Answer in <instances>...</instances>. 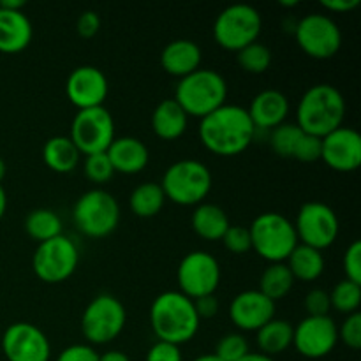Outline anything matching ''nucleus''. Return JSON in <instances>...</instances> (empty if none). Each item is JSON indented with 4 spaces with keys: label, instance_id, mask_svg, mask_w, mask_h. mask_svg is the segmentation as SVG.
<instances>
[{
    "label": "nucleus",
    "instance_id": "obj_1",
    "mask_svg": "<svg viewBox=\"0 0 361 361\" xmlns=\"http://www.w3.org/2000/svg\"><path fill=\"white\" fill-rule=\"evenodd\" d=\"M197 134L208 152L221 157H235L250 147L256 136V127L245 108L224 104L201 118Z\"/></svg>",
    "mask_w": 361,
    "mask_h": 361
},
{
    "label": "nucleus",
    "instance_id": "obj_2",
    "mask_svg": "<svg viewBox=\"0 0 361 361\" xmlns=\"http://www.w3.org/2000/svg\"><path fill=\"white\" fill-rule=\"evenodd\" d=\"M200 323L194 302L180 291L161 293L152 302L150 326L159 342L180 348L196 337Z\"/></svg>",
    "mask_w": 361,
    "mask_h": 361
},
{
    "label": "nucleus",
    "instance_id": "obj_3",
    "mask_svg": "<svg viewBox=\"0 0 361 361\" xmlns=\"http://www.w3.org/2000/svg\"><path fill=\"white\" fill-rule=\"evenodd\" d=\"M345 101L341 90L330 83L310 87L296 108V126L307 134L321 137L344 126Z\"/></svg>",
    "mask_w": 361,
    "mask_h": 361
},
{
    "label": "nucleus",
    "instance_id": "obj_4",
    "mask_svg": "<svg viewBox=\"0 0 361 361\" xmlns=\"http://www.w3.org/2000/svg\"><path fill=\"white\" fill-rule=\"evenodd\" d=\"M175 99L187 116L204 118L226 104L228 83L214 69H197L176 85Z\"/></svg>",
    "mask_w": 361,
    "mask_h": 361
},
{
    "label": "nucleus",
    "instance_id": "obj_5",
    "mask_svg": "<svg viewBox=\"0 0 361 361\" xmlns=\"http://www.w3.org/2000/svg\"><path fill=\"white\" fill-rule=\"evenodd\" d=\"M252 250L268 263H284L298 245L295 224L286 215L264 212L249 226Z\"/></svg>",
    "mask_w": 361,
    "mask_h": 361
},
{
    "label": "nucleus",
    "instance_id": "obj_6",
    "mask_svg": "<svg viewBox=\"0 0 361 361\" xmlns=\"http://www.w3.org/2000/svg\"><path fill=\"white\" fill-rule=\"evenodd\" d=\"M212 173L207 164L192 159L173 162L162 176V192L166 200L180 207H197L212 190Z\"/></svg>",
    "mask_w": 361,
    "mask_h": 361
},
{
    "label": "nucleus",
    "instance_id": "obj_7",
    "mask_svg": "<svg viewBox=\"0 0 361 361\" xmlns=\"http://www.w3.org/2000/svg\"><path fill=\"white\" fill-rule=\"evenodd\" d=\"M76 228L88 238H106L120 222V207L111 192L92 189L81 194L73 208Z\"/></svg>",
    "mask_w": 361,
    "mask_h": 361
},
{
    "label": "nucleus",
    "instance_id": "obj_8",
    "mask_svg": "<svg viewBox=\"0 0 361 361\" xmlns=\"http://www.w3.org/2000/svg\"><path fill=\"white\" fill-rule=\"evenodd\" d=\"M263 30V16L249 4H233L221 11L214 23V39L221 48L236 51L257 42Z\"/></svg>",
    "mask_w": 361,
    "mask_h": 361
},
{
    "label": "nucleus",
    "instance_id": "obj_9",
    "mask_svg": "<svg viewBox=\"0 0 361 361\" xmlns=\"http://www.w3.org/2000/svg\"><path fill=\"white\" fill-rule=\"evenodd\" d=\"M126 323L123 303L113 295H99L83 310L80 326L88 345H104L122 334Z\"/></svg>",
    "mask_w": 361,
    "mask_h": 361
},
{
    "label": "nucleus",
    "instance_id": "obj_10",
    "mask_svg": "<svg viewBox=\"0 0 361 361\" xmlns=\"http://www.w3.org/2000/svg\"><path fill=\"white\" fill-rule=\"evenodd\" d=\"M80 264V250L66 235L39 243L32 257V270L46 284L66 282Z\"/></svg>",
    "mask_w": 361,
    "mask_h": 361
},
{
    "label": "nucleus",
    "instance_id": "obj_11",
    "mask_svg": "<svg viewBox=\"0 0 361 361\" xmlns=\"http://www.w3.org/2000/svg\"><path fill=\"white\" fill-rule=\"evenodd\" d=\"M71 141L81 155L102 154L115 140V122L104 106L80 109L71 123Z\"/></svg>",
    "mask_w": 361,
    "mask_h": 361
},
{
    "label": "nucleus",
    "instance_id": "obj_12",
    "mask_svg": "<svg viewBox=\"0 0 361 361\" xmlns=\"http://www.w3.org/2000/svg\"><path fill=\"white\" fill-rule=\"evenodd\" d=\"M295 231L298 236V243L323 252L337 240L341 222L334 208L319 201H309L302 204L296 215Z\"/></svg>",
    "mask_w": 361,
    "mask_h": 361
},
{
    "label": "nucleus",
    "instance_id": "obj_13",
    "mask_svg": "<svg viewBox=\"0 0 361 361\" xmlns=\"http://www.w3.org/2000/svg\"><path fill=\"white\" fill-rule=\"evenodd\" d=\"M295 37L300 49L316 60L331 59L342 46L341 28L328 14H307L296 25Z\"/></svg>",
    "mask_w": 361,
    "mask_h": 361
},
{
    "label": "nucleus",
    "instance_id": "obj_14",
    "mask_svg": "<svg viewBox=\"0 0 361 361\" xmlns=\"http://www.w3.org/2000/svg\"><path fill=\"white\" fill-rule=\"evenodd\" d=\"M221 277L219 261L204 250H194L183 256L176 271L180 293L190 300L215 295Z\"/></svg>",
    "mask_w": 361,
    "mask_h": 361
},
{
    "label": "nucleus",
    "instance_id": "obj_15",
    "mask_svg": "<svg viewBox=\"0 0 361 361\" xmlns=\"http://www.w3.org/2000/svg\"><path fill=\"white\" fill-rule=\"evenodd\" d=\"M338 344V326L330 316H307L293 328V345L309 360H321Z\"/></svg>",
    "mask_w": 361,
    "mask_h": 361
},
{
    "label": "nucleus",
    "instance_id": "obj_16",
    "mask_svg": "<svg viewBox=\"0 0 361 361\" xmlns=\"http://www.w3.org/2000/svg\"><path fill=\"white\" fill-rule=\"evenodd\" d=\"M2 353L7 361H49L51 345L35 324L13 323L2 335Z\"/></svg>",
    "mask_w": 361,
    "mask_h": 361
},
{
    "label": "nucleus",
    "instance_id": "obj_17",
    "mask_svg": "<svg viewBox=\"0 0 361 361\" xmlns=\"http://www.w3.org/2000/svg\"><path fill=\"white\" fill-rule=\"evenodd\" d=\"M321 161L337 173H353L361 164V136L353 127H338L321 140Z\"/></svg>",
    "mask_w": 361,
    "mask_h": 361
},
{
    "label": "nucleus",
    "instance_id": "obj_18",
    "mask_svg": "<svg viewBox=\"0 0 361 361\" xmlns=\"http://www.w3.org/2000/svg\"><path fill=\"white\" fill-rule=\"evenodd\" d=\"M108 78L94 66L76 67L66 81V94L78 111L102 106L108 97Z\"/></svg>",
    "mask_w": 361,
    "mask_h": 361
},
{
    "label": "nucleus",
    "instance_id": "obj_19",
    "mask_svg": "<svg viewBox=\"0 0 361 361\" xmlns=\"http://www.w3.org/2000/svg\"><path fill=\"white\" fill-rule=\"evenodd\" d=\"M228 312L238 330L257 331L275 317V303L257 289H249L231 300Z\"/></svg>",
    "mask_w": 361,
    "mask_h": 361
},
{
    "label": "nucleus",
    "instance_id": "obj_20",
    "mask_svg": "<svg viewBox=\"0 0 361 361\" xmlns=\"http://www.w3.org/2000/svg\"><path fill=\"white\" fill-rule=\"evenodd\" d=\"M247 113H249L256 130H274L275 127L286 123V118L289 115V101L282 92L268 88V90L259 92L252 99Z\"/></svg>",
    "mask_w": 361,
    "mask_h": 361
},
{
    "label": "nucleus",
    "instance_id": "obj_21",
    "mask_svg": "<svg viewBox=\"0 0 361 361\" xmlns=\"http://www.w3.org/2000/svg\"><path fill=\"white\" fill-rule=\"evenodd\" d=\"M115 173L122 175H137L143 171L150 161V152L147 145L133 136L115 137L106 150Z\"/></svg>",
    "mask_w": 361,
    "mask_h": 361
},
{
    "label": "nucleus",
    "instance_id": "obj_22",
    "mask_svg": "<svg viewBox=\"0 0 361 361\" xmlns=\"http://www.w3.org/2000/svg\"><path fill=\"white\" fill-rule=\"evenodd\" d=\"M201 48L189 39H176L164 46L161 53V66L175 78H185L200 69Z\"/></svg>",
    "mask_w": 361,
    "mask_h": 361
},
{
    "label": "nucleus",
    "instance_id": "obj_23",
    "mask_svg": "<svg viewBox=\"0 0 361 361\" xmlns=\"http://www.w3.org/2000/svg\"><path fill=\"white\" fill-rule=\"evenodd\" d=\"M32 23L23 11H7L0 7V53H20L30 44Z\"/></svg>",
    "mask_w": 361,
    "mask_h": 361
},
{
    "label": "nucleus",
    "instance_id": "obj_24",
    "mask_svg": "<svg viewBox=\"0 0 361 361\" xmlns=\"http://www.w3.org/2000/svg\"><path fill=\"white\" fill-rule=\"evenodd\" d=\"M189 116L175 99H164L152 113V129L155 136L164 141H175L183 136Z\"/></svg>",
    "mask_w": 361,
    "mask_h": 361
},
{
    "label": "nucleus",
    "instance_id": "obj_25",
    "mask_svg": "<svg viewBox=\"0 0 361 361\" xmlns=\"http://www.w3.org/2000/svg\"><path fill=\"white\" fill-rule=\"evenodd\" d=\"M190 226L200 238L207 242H219L231 224L226 212L219 204L201 203L194 208Z\"/></svg>",
    "mask_w": 361,
    "mask_h": 361
},
{
    "label": "nucleus",
    "instance_id": "obj_26",
    "mask_svg": "<svg viewBox=\"0 0 361 361\" xmlns=\"http://www.w3.org/2000/svg\"><path fill=\"white\" fill-rule=\"evenodd\" d=\"M80 150L74 147L69 136H53L49 137L42 148V159L44 164L48 166L51 171L60 173V175H67L73 173L80 164Z\"/></svg>",
    "mask_w": 361,
    "mask_h": 361
},
{
    "label": "nucleus",
    "instance_id": "obj_27",
    "mask_svg": "<svg viewBox=\"0 0 361 361\" xmlns=\"http://www.w3.org/2000/svg\"><path fill=\"white\" fill-rule=\"evenodd\" d=\"M286 261L295 281L302 282L317 281L324 274V267H326L323 252L303 243H298Z\"/></svg>",
    "mask_w": 361,
    "mask_h": 361
},
{
    "label": "nucleus",
    "instance_id": "obj_28",
    "mask_svg": "<svg viewBox=\"0 0 361 361\" xmlns=\"http://www.w3.org/2000/svg\"><path fill=\"white\" fill-rule=\"evenodd\" d=\"M293 324L286 319L274 317L263 328L256 331V342L259 353L267 356H277L293 345Z\"/></svg>",
    "mask_w": 361,
    "mask_h": 361
},
{
    "label": "nucleus",
    "instance_id": "obj_29",
    "mask_svg": "<svg viewBox=\"0 0 361 361\" xmlns=\"http://www.w3.org/2000/svg\"><path fill=\"white\" fill-rule=\"evenodd\" d=\"M166 196L162 192L161 183L145 182L137 185L129 196V208L136 217L150 219L162 210Z\"/></svg>",
    "mask_w": 361,
    "mask_h": 361
},
{
    "label": "nucleus",
    "instance_id": "obj_30",
    "mask_svg": "<svg viewBox=\"0 0 361 361\" xmlns=\"http://www.w3.org/2000/svg\"><path fill=\"white\" fill-rule=\"evenodd\" d=\"M295 277L289 271L286 263H270V267L264 268V271L259 277V289L257 291L263 293L267 298L271 302H279V300L286 298L291 293L293 286H295Z\"/></svg>",
    "mask_w": 361,
    "mask_h": 361
},
{
    "label": "nucleus",
    "instance_id": "obj_31",
    "mask_svg": "<svg viewBox=\"0 0 361 361\" xmlns=\"http://www.w3.org/2000/svg\"><path fill=\"white\" fill-rule=\"evenodd\" d=\"M25 231L37 243L48 242L62 235V221L49 208H37V210H32L25 219Z\"/></svg>",
    "mask_w": 361,
    "mask_h": 361
},
{
    "label": "nucleus",
    "instance_id": "obj_32",
    "mask_svg": "<svg viewBox=\"0 0 361 361\" xmlns=\"http://www.w3.org/2000/svg\"><path fill=\"white\" fill-rule=\"evenodd\" d=\"M328 295H330L331 309H335L337 312L345 314V316H351V314L358 312L361 305L360 284H355V282L344 279V281L338 282Z\"/></svg>",
    "mask_w": 361,
    "mask_h": 361
},
{
    "label": "nucleus",
    "instance_id": "obj_33",
    "mask_svg": "<svg viewBox=\"0 0 361 361\" xmlns=\"http://www.w3.org/2000/svg\"><path fill=\"white\" fill-rule=\"evenodd\" d=\"M238 66L249 74H263L271 66V51L261 42H252L236 53Z\"/></svg>",
    "mask_w": 361,
    "mask_h": 361
},
{
    "label": "nucleus",
    "instance_id": "obj_34",
    "mask_svg": "<svg viewBox=\"0 0 361 361\" xmlns=\"http://www.w3.org/2000/svg\"><path fill=\"white\" fill-rule=\"evenodd\" d=\"M302 134L303 130L296 123H282V126L275 127L270 134L271 150L277 155H281V157L291 159Z\"/></svg>",
    "mask_w": 361,
    "mask_h": 361
},
{
    "label": "nucleus",
    "instance_id": "obj_35",
    "mask_svg": "<svg viewBox=\"0 0 361 361\" xmlns=\"http://www.w3.org/2000/svg\"><path fill=\"white\" fill-rule=\"evenodd\" d=\"M249 353V342L242 334H228L217 342L214 355L221 361H240Z\"/></svg>",
    "mask_w": 361,
    "mask_h": 361
},
{
    "label": "nucleus",
    "instance_id": "obj_36",
    "mask_svg": "<svg viewBox=\"0 0 361 361\" xmlns=\"http://www.w3.org/2000/svg\"><path fill=\"white\" fill-rule=\"evenodd\" d=\"M83 171L85 176H87L92 183H106L113 178V175H115V169H113L106 152H102V154L87 155V157H85Z\"/></svg>",
    "mask_w": 361,
    "mask_h": 361
},
{
    "label": "nucleus",
    "instance_id": "obj_37",
    "mask_svg": "<svg viewBox=\"0 0 361 361\" xmlns=\"http://www.w3.org/2000/svg\"><path fill=\"white\" fill-rule=\"evenodd\" d=\"M222 243L231 254L242 256L252 250V242H250L249 228L245 226H229L226 235L222 236Z\"/></svg>",
    "mask_w": 361,
    "mask_h": 361
},
{
    "label": "nucleus",
    "instance_id": "obj_38",
    "mask_svg": "<svg viewBox=\"0 0 361 361\" xmlns=\"http://www.w3.org/2000/svg\"><path fill=\"white\" fill-rule=\"evenodd\" d=\"M298 162H316L321 159V137L312 136V134L303 133L300 136L298 143H296L295 152H293V157Z\"/></svg>",
    "mask_w": 361,
    "mask_h": 361
},
{
    "label": "nucleus",
    "instance_id": "obj_39",
    "mask_svg": "<svg viewBox=\"0 0 361 361\" xmlns=\"http://www.w3.org/2000/svg\"><path fill=\"white\" fill-rule=\"evenodd\" d=\"M338 342L348 345L353 351L361 349V316L360 312L351 314L344 319L342 326L338 328Z\"/></svg>",
    "mask_w": 361,
    "mask_h": 361
},
{
    "label": "nucleus",
    "instance_id": "obj_40",
    "mask_svg": "<svg viewBox=\"0 0 361 361\" xmlns=\"http://www.w3.org/2000/svg\"><path fill=\"white\" fill-rule=\"evenodd\" d=\"M342 267H344L345 279L355 284L361 286V242L355 240L351 245L345 249L344 259H342Z\"/></svg>",
    "mask_w": 361,
    "mask_h": 361
},
{
    "label": "nucleus",
    "instance_id": "obj_41",
    "mask_svg": "<svg viewBox=\"0 0 361 361\" xmlns=\"http://www.w3.org/2000/svg\"><path fill=\"white\" fill-rule=\"evenodd\" d=\"M303 305H305L309 316H330V295H328V291H324V289H312V291L307 293Z\"/></svg>",
    "mask_w": 361,
    "mask_h": 361
},
{
    "label": "nucleus",
    "instance_id": "obj_42",
    "mask_svg": "<svg viewBox=\"0 0 361 361\" xmlns=\"http://www.w3.org/2000/svg\"><path fill=\"white\" fill-rule=\"evenodd\" d=\"M145 361H183V358L178 345L157 341L148 349Z\"/></svg>",
    "mask_w": 361,
    "mask_h": 361
},
{
    "label": "nucleus",
    "instance_id": "obj_43",
    "mask_svg": "<svg viewBox=\"0 0 361 361\" xmlns=\"http://www.w3.org/2000/svg\"><path fill=\"white\" fill-rule=\"evenodd\" d=\"M56 361H99V355L92 345L73 344L60 353Z\"/></svg>",
    "mask_w": 361,
    "mask_h": 361
},
{
    "label": "nucleus",
    "instance_id": "obj_44",
    "mask_svg": "<svg viewBox=\"0 0 361 361\" xmlns=\"http://www.w3.org/2000/svg\"><path fill=\"white\" fill-rule=\"evenodd\" d=\"M99 30H101V18L95 11H85L83 14H80L76 21V32L81 37L90 39L97 35Z\"/></svg>",
    "mask_w": 361,
    "mask_h": 361
},
{
    "label": "nucleus",
    "instance_id": "obj_45",
    "mask_svg": "<svg viewBox=\"0 0 361 361\" xmlns=\"http://www.w3.org/2000/svg\"><path fill=\"white\" fill-rule=\"evenodd\" d=\"M194 309H196L197 317L200 319H210V317L217 316L219 312V300L215 295L201 296V298L192 300Z\"/></svg>",
    "mask_w": 361,
    "mask_h": 361
},
{
    "label": "nucleus",
    "instance_id": "obj_46",
    "mask_svg": "<svg viewBox=\"0 0 361 361\" xmlns=\"http://www.w3.org/2000/svg\"><path fill=\"white\" fill-rule=\"evenodd\" d=\"M360 0H323L321 7L326 9L328 13H351L360 6Z\"/></svg>",
    "mask_w": 361,
    "mask_h": 361
},
{
    "label": "nucleus",
    "instance_id": "obj_47",
    "mask_svg": "<svg viewBox=\"0 0 361 361\" xmlns=\"http://www.w3.org/2000/svg\"><path fill=\"white\" fill-rule=\"evenodd\" d=\"M99 361H130L129 356L122 351H108L104 355H99Z\"/></svg>",
    "mask_w": 361,
    "mask_h": 361
},
{
    "label": "nucleus",
    "instance_id": "obj_48",
    "mask_svg": "<svg viewBox=\"0 0 361 361\" xmlns=\"http://www.w3.org/2000/svg\"><path fill=\"white\" fill-rule=\"evenodd\" d=\"M0 7L7 11H23L25 0H2Z\"/></svg>",
    "mask_w": 361,
    "mask_h": 361
},
{
    "label": "nucleus",
    "instance_id": "obj_49",
    "mask_svg": "<svg viewBox=\"0 0 361 361\" xmlns=\"http://www.w3.org/2000/svg\"><path fill=\"white\" fill-rule=\"evenodd\" d=\"M240 361H275L271 356L263 355V353H249V355L243 356Z\"/></svg>",
    "mask_w": 361,
    "mask_h": 361
},
{
    "label": "nucleus",
    "instance_id": "obj_50",
    "mask_svg": "<svg viewBox=\"0 0 361 361\" xmlns=\"http://www.w3.org/2000/svg\"><path fill=\"white\" fill-rule=\"evenodd\" d=\"M6 210H7V196H6V190H4V187L0 185V219L4 217Z\"/></svg>",
    "mask_w": 361,
    "mask_h": 361
},
{
    "label": "nucleus",
    "instance_id": "obj_51",
    "mask_svg": "<svg viewBox=\"0 0 361 361\" xmlns=\"http://www.w3.org/2000/svg\"><path fill=\"white\" fill-rule=\"evenodd\" d=\"M192 361H221L217 358V356L214 355V353H212V355H203V356H197L196 360H192Z\"/></svg>",
    "mask_w": 361,
    "mask_h": 361
},
{
    "label": "nucleus",
    "instance_id": "obj_52",
    "mask_svg": "<svg viewBox=\"0 0 361 361\" xmlns=\"http://www.w3.org/2000/svg\"><path fill=\"white\" fill-rule=\"evenodd\" d=\"M6 173H7V166L6 162H4V159L0 157V183H2V180L6 178Z\"/></svg>",
    "mask_w": 361,
    "mask_h": 361
},
{
    "label": "nucleus",
    "instance_id": "obj_53",
    "mask_svg": "<svg viewBox=\"0 0 361 361\" xmlns=\"http://www.w3.org/2000/svg\"><path fill=\"white\" fill-rule=\"evenodd\" d=\"M298 0H291V2H286V0H282L281 2V6H284V7H295V6H298Z\"/></svg>",
    "mask_w": 361,
    "mask_h": 361
}]
</instances>
